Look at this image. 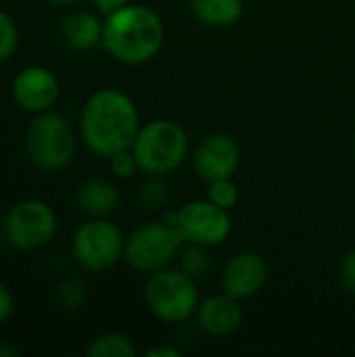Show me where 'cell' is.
Segmentation results:
<instances>
[{"mask_svg": "<svg viewBox=\"0 0 355 357\" xmlns=\"http://www.w3.org/2000/svg\"><path fill=\"white\" fill-rule=\"evenodd\" d=\"M19 48V29L10 15L0 10V63L8 61Z\"/></svg>", "mask_w": 355, "mask_h": 357, "instance_id": "cell-22", "label": "cell"}, {"mask_svg": "<svg viewBox=\"0 0 355 357\" xmlns=\"http://www.w3.org/2000/svg\"><path fill=\"white\" fill-rule=\"evenodd\" d=\"M59 228L54 209L38 199H25L15 203L2 222L4 238L19 251H36L46 247Z\"/></svg>", "mask_w": 355, "mask_h": 357, "instance_id": "cell-8", "label": "cell"}, {"mask_svg": "<svg viewBox=\"0 0 355 357\" xmlns=\"http://www.w3.org/2000/svg\"><path fill=\"white\" fill-rule=\"evenodd\" d=\"M119 190L103 178H90L75 190V203L82 213L90 218H107L119 207Z\"/></svg>", "mask_w": 355, "mask_h": 357, "instance_id": "cell-14", "label": "cell"}, {"mask_svg": "<svg viewBox=\"0 0 355 357\" xmlns=\"http://www.w3.org/2000/svg\"><path fill=\"white\" fill-rule=\"evenodd\" d=\"M109 167H111L113 176L119 178V180H130V178H134L136 172H140L138 161H136L132 149L119 151V153L111 155V157H109Z\"/></svg>", "mask_w": 355, "mask_h": 357, "instance_id": "cell-23", "label": "cell"}, {"mask_svg": "<svg viewBox=\"0 0 355 357\" xmlns=\"http://www.w3.org/2000/svg\"><path fill=\"white\" fill-rule=\"evenodd\" d=\"M197 324L199 328L216 339L230 337L241 331L245 314L239 305V299H232L230 295H209L205 297L197 307Z\"/></svg>", "mask_w": 355, "mask_h": 357, "instance_id": "cell-13", "label": "cell"}, {"mask_svg": "<svg viewBox=\"0 0 355 357\" xmlns=\"http://www.w3.org/2000/svg\"><path fill=\"white\" fill-rule=\"evenodd\" d=\"M184 247V238L167 220L146 222L138 226L123 247V259L138 274H153L169 268Z\"/></svg>", "mask_w": 355, "mask_h": 357, "instance_id": "cell-6", "label": "cell"}, {"mask_svg": "<svg viewBox=\"0 0 355 357\" xmlns=\"http://www.w3.org/2000/svg\"><path fill=\"white\" fill-rule=\"evenodd\" d=\"M195 19L213 29H226L241 21L245 4L243 0H190Z\"/></svg>", "mask_w": 355, "mask_h": 357, "instance_id": "cell-16", "label": "cell"}, {"mask_svg": "<svg viewBox=\"0 0 355 357\" xmlns=\"http://www.w3.org/2000/svg\"><path fill=\"white\" fill-rule=\"evenodd\" d=\"M165 220L178 228L184 243L207 249L222 245L232 232L230 211L213 205L209 199L188 201L180 209L167 213Z\"/></svg>", "mask_w": 355, "mask_h": 357, "instance_id": "cell-9", "label": "cell"}, {"mask_svg": "<svg viewBox=\"0 0 355 357\" xmlns=\"http://www.w3.org/2000/svg\"><path fill=\"white\" fill-rule=\"evenodd\" d=\"M207 199L213 205H218L226 211H232L241 199V192H239L234 178H222V180L207 182Z\"/></svg>", "mask_w": 355, "mask_h": 357, "instance_id": "cell-21", "label": "cell"}, {"mask_svg": "<svg viewBox=\"0 0 355 357\" xmlns=\"http://www.w3.org/2000/svg\"><path fill=\"white\" fill-rule=\"evenodd\" d=\"M138 201L149 211L165 207V203L169 201V188L163 182V176H149L146 174V178L138 186Z\"/></svg>", "mask_w": 355, "mask_h": 357, "instance_id": "cell-19", "label": "cell"}, {"mask_svg": "<svg viewBox=\"0 0 355 357\" xmlns=\"http://www.w3.org/2000/svg\"><path fill=\"white\" fill-rule=\"evenodd\" d=\"M126 236L107 218H92L84 222L71 241L73 259L92 274L111 270L123 257Z\"/></svg>", "mask_w": 355, "mask_h": 357, "instance_id": "cell-7", "label": "cell"}, {"mask_svg": "<svg viewBox=\"0 0 355 357\" xmlns=\"http://www.w3.org/2000/svg\"><path fill=\"white\" fill-rule=\"evenodd\" d=\"M140 126V113L132 96L119 88H100L88 96L82 109L80 134L90 153L109 159L132 149Z\"/></svg>", "mask_w": 355, "mask_h": 357, "instance_id": "cell-1", "label": "cell"}, {"mask_svg": "<svg viewBox=\"0 0 355 357\" xmlns=\"http://www.w3.org/2000/svg\"><path fill=\"white\" fill-rule=\"evenodd\" d=\"M136 345L121 333H103L86 349L88 357H136Z\"/></svg>", "mask_w": 355, "mask_h": 357, "instance_id": "cell-18", "label": "cell"}, {"mask_svg": "<svg viewBox=\"0 0 355 357\" xmlns=\"http://www.w3.org/2000/svg\"><path fill=\"white\" fill-rule=\"evenodd\" d=\"M19 356V351L17 349H13V347H8V345H0V357H17Z\"/></svg>", "mask_w": 355, "mask_h": 357, "instance_id": "cell-28", "label": "cell"}, {"mask_svg": "<svg viewBox=\"0 0 355 357\" xmlns=\"http://www.w3.org/2000/svg\"><path fill=\"white\" fill-rule=\"evenodd\" d=\"M270 278V266L257 251L234 253L222 270V293L245 301L262 293Z\"/></svg>", "mask_w": 355, "mask_h": 357, "instance_id": "cell-10", "label": "cell"}, {"mask_svg": "<svg viewBox=\"0 0 355 357\" xmlns=\"http://www.w3.org/2000/svg\"><path fill=\"white\" fill-rule=\"evenodd\" d=\"M354 153H355V138H354Z\"/></svg>", "mask_w": 355, "mask_h": 357, "instance_id": "cell-30", "label": "cell"}, {"mask_svg": "<svg viewBox=\"0 0 355 357\" xmlns=\"http://www.w3.org/2000/svg\"><path fill=\"white\" fill-rule=\"evenodd\" d=\"M61 96L59 77L40 65L21 69L13 79V98L15 102L29 113L50 111Z\"/></svg>", "mask_w": 355, "mask_h": 357, "instance_id": "cell-12", "label": "cell"}, {"mask_svg": "<svg viewBox=\"0 0 355 357\" xmlns=\"http://www.w3.org/2000/svg\"><path fill=\"white\" fill-rule=\"evenodd\" d=\"M165 40L161 17L146 4L130 2L105 15L100 46L123 65H144L153 61Z\"/></svg>", "mask_w": 355, "mask_h": 357, "instance_id": "cell-2", "label": "cell"}, {"mask_svg": "<svg viewBox=\"0 0 355 357\" xmlns=\"http://www.w3.org/2000/svg\"><path fill=\"white\" fill-rule=\"evenodd\" d=\"M176 264H178L180 272H184L186 276H190L197 282L205 280L211 274V268H213L209 249L201 247V245H190V243H184L182 251L178 253Z\"/></svg>", "mask_w": 355, "mask_h": 357, "instance_id": "cell-17", "label": "cell"}, {"mask_svg": "<svg viewBox=\"0 0 355 357\" xmlns=\"http://www.w3.org/2000/svg\"><path fill=\"white\" fill-rule=\"evenodd\" d=\"M54 301L65 312H77L88 301V289L82 280L69 278L54 289Z\"/></svg>", "mask_w": 355, "mask_h": 357, "instance_id": "cell-20", "label": "cell"}, {"mask_svg": "<svg viewBox=\"0 0 355 357\" xmlns=\"http://www.w3.org/2000/svg\"><path fill=\"white\" fill-rule=\"evenodd\" d=\"M13 310H15L13 295H10V291L0 282V324H4V322L13 316Z\"/></svg>", "mask_w": 355, "mask_h": 357, "instance_id": "cell-25", "label": "cell"}, {"mask_svg": "<svg viewBox=\"0 0 355 357\" xmlns=\"http://www.w3.org/2000/svg\"><path fill=\"white\" fill-rule=\"evenodd\" d=\"M103 25L105 21H100L94 13L75 10L63 19L61 33L69 48L84 52L103 42Z\"/></svg>", "mask_w": 355, "mask_h": 357, "instance_id": "cell-15", "label": "cell"}, {"mask_svg": "<svg viewBox=\"0 0 355 357\" xmlns=\"http://www.w3.org/2000/svg\"><path fill=\"white\" fill-rule=\"evenodd\" d=\"M48 2H52V4H73L75 0H48Z\"/></svg>", "mask_w": 355, "mask_h": 357, "instance_id": "cell-29", "label": "cell"}, {"mask_svg": "<svg viewBox=\"0 0 355 357\" xmlns=\"http://www.w3.org/2000/svg\"><path fill=\"white\" fill-rule=\"evenodd\" d=\"M144 356L146 357H180L182 356V351H180V349H176L174 345H155V347H151Z\"/></svg>", "mask_w": 355, "mask_h": 357, "instance_id": "cell-27", "label": "cell"}, {"mask_svg": "<svg viewBox=\"0 0 355 357\" xmlns=\"http://www.w3.org/2000/svg\"><path fill=\"white\" fill-rule=\"evenodd\" d=\"M144 301L149 312L157 320L180 324L197 314L201 297L197 280H192L178 268H163L149 274V280L144 284Z\"/></svg>", "mask_w": 355, "mask_h": 357, "instance_id": "cell-4", "label": "cell"}, {"mask_svg": "<svg viewBox=\"0 0 355 357\" xmlns=\"http://www.w3.org/2000/svg\"><path fill=\"white\" fill-rule=\"evenodd\" d=\"M132 0H92V4L103 13V15H109V13H113V10H117V8H121V6H126V4H130Z\"/></svg>", "mask_w": 355, "mask_h": 357, "instance_id": "cell-26", "label": "cell"}, {"mask_svg": "<svg viewBox=\"0 0 355 357\" xmlns=\"http://www.w3.org/2000/svg\"><path fill=\"white\" fill-rule=\"evenodd\" d=\"M132 153L142 174L167 176L176 172L188 155V134L174 119H153L140 126Z\"/></svg>", "mask_w": 355, "mask_h": 357, "instance_id": "cell-3", "label": "cell"}, {"mask_svg": "<svg viewBox=\"0 0 355 357\" xmlns=\"http://www.w3.org/2000/svg\"><path fill=\"white\" fill-rule=\"evenodd\" d=\"M339 278H341L343 289L355 295V249L343 255L341 266H339Z\"/></svg>", "mask_w": 355, "mask_h": 357, "instance_id": "cell-24", "label": "cell"}, {"mask_svg": "<svg viewBox=\"0 0 355 357\" xmlns=\"http://www.w3.org/2000/svg\"><path fill=\"white\" fill-rule=\"evenodd\" d=\"M192 165L197 176L205 182L234 178L241 165V146L232 136L213 132L197 144Z\"/></svg>", "mask_w": 355, "mask_h": 357, "instance_id": "cell-11", "label": "cell"}, {"mask_svg": "<svg viewBox=\"0 0 355 357\" xmlns=\"http://www.w3.org/2000/svg\"><path fill=\"white\" fill-rule=\"evenodd\" d=\"M29 161L44 174L65 169L75 157V134L69 121L56 113H38L25 132Z\"/></svg>", "mask_w": 355, "mask_h": 357, "instance_id": "cell-5", "label": "cell"}]
</instances>
